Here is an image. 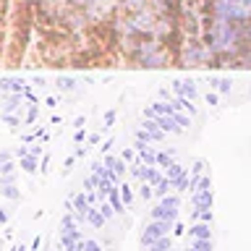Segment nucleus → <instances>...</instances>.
I'll list each match as a JSON object with an SVG mask.
<instances>
[{
  "instance_id": "7ed1b4c3",
  "label": "nucleus",
  "mask_w": 251,
  "mask_h": 251,
  "mask_svg": "<svg viewBox=\"0 0 251 251\" xmlns=\"http://www.w3.org/2000/svg\"><path fill=\"white\" fill-rule=\"evenodd\" d=\"M178 207H180V199L178 196H162L160 204L149 212V217L152 220H168V223H173V220L178 217Z\"/></svg>"
},
{
  "instance_id": "0eeeda50",
  "label": "nucleus",
  "mask_w": 251,
  "mask_h": 251,
  "mask_svg": "<svg viewBox=\"0 0 251 251\" xmlns=\"http://www.w3.org/2000/svg\"><path fill=\"white\" fill-rule=\"evenodd\" d=\"M147 251H170V235H165V238L154 241V243H149Z\"/></svg>"
},
{
  "instance_id": "423d86ee",
  "label": "nucleus",
  "mask_w": 251,
  "mask_h": 251,
  "mask_svg": "<svg viewBox=\"0 0 251 251\" xmlns=\"http://www.w3.org/2000/svg\"><path fill=\"white\" fill-rule=\"evenodd\" d=\"M188 233H191V238H212V233H209V225H207V223H201V225H194Z\"/></svg>"
},
{
  "instance_id": "f03ea898",
  "label": "nucleus",
  "mask_w": 251,
  "mask_h": 251,
  "mask_svg": "<svg viewBox=\"0 0 251 251\" xmlns=\"http://www.w3.org/2000/svg\"><path fill=\"white\" fill-rule=\"evenodd\" d=\"M201 66L251 68V0H207Z\"/></svg>"
},
{
  "instance_id": "6e6552de",
  "label": "nucleus",
  "mask_w": 251,
  "mask_h": 251,
  "mask_svg": "<svg viewBox=\"0 0 251 251\" xmlns=\"http://www.w3.org/2000/svg\"><path fill=\"white\" fill-rule=\"evenodd\" d=\"M21 168L26 170V173H34V170H37V165H34V160H24V162H21Z\"/></svg>"
},
{
  "instance_id": "39448f33",
  "label": "nucleus",
  "mask_w": 251,
  "mask_h": 251,
  "mask_svg": "<svg viewBox=\"0 0 251 251\" xmlns=\"http://www.w3.org/2000/svg\"><path fill=\"white\" fill-rule=\"evenodd\" d=\"M86 220H89V223L94 225V227H102V225H105V215H102V209L100 207H92L89 212H86Z\"/></svg>"
},
{
  "instance_id": "20e7f679",
  "label": "nucleus",
  "mask_w": 251,
  "mask_h": 251,
  "mask_svg": "<svg viewBox=\"0 0 251 251\" xmlns=\"http://www.w3.org/2000/svg\"><path fill=\"white\" fill-rule=\"evenodd\" d=\"M170 227H173V223H168V220H152L149 225H144V233H141V246L147 249L149 243L165 238V235L170 233Z\"/></svg>"
},
{
  "instance_id": "f257e3e1",
  "label": "nucleus",
  "mask_w": 251,
  "mask_h": 251,
  "mask_svg": "<svg viewBox=\"0 0 251 251\" xmlns=\"http://www.w3.org/2000/svg\"><path fill=\"white\" fill-rule=\"evenodd\" d=\"M121 0H13L8 66H121Z\"/></svg>"
}]
</instances>
